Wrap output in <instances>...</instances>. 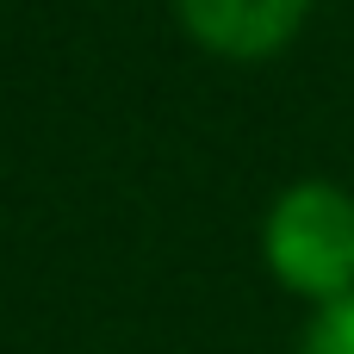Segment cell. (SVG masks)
I'll return each instance as SVG.
<instances>
[{"mask_svg": "<svg viewBox=\"0 0 354 354\" xmlns=\"http://www.w3.org/2000/svg\"><path fill=\"white\" fill-rule=\"evenodd\" d=\"M268 268L299 299H348L354 292V199L330 180H299L268 212Z\"/></svg>", "mask_w": 354, "mask_h": 354, "instance_id": "obj_1", "label": "cell"}, {"mask_svg": "<svg viewBox=\"0 0 354 354\" xmlns=\"http://www.w3.org/2000/svg\"><path fill=\"white\" fill-rule=\"evenodd\" d=\"M174 6L205 50L236 56V62L274 56L311 12V0H174Z\"/></svg>", "mask_w": 354, "mask_h": 354, "instance_id": "obj_2", "label": "cell"}, {"mask_svg": "<svg viewBox=\"0 0 354 354\" xmlns=\"http://www.w3.org/2000/svg\"><path fill=\"white\" fill-rule=\"evenodd\" d=\"M299 354H354V292H348V299L317 305V317H311L305 348H299Z\"/></svg>", "mask_w": 354, "mask_h": 354, "instance_id": "obj_3", "label": "cell"}]
</instances>
